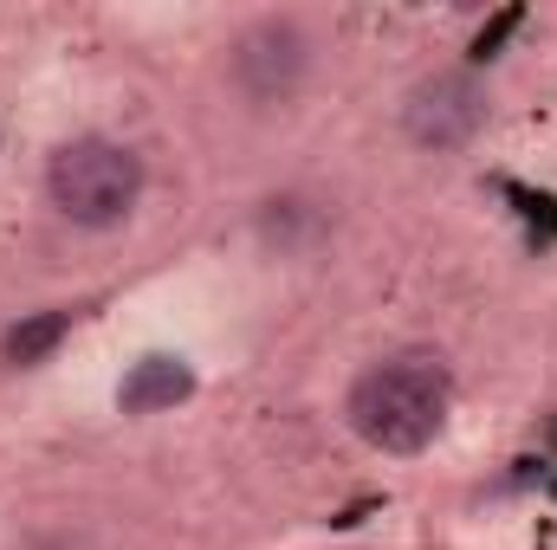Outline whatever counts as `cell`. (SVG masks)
<instances>
[{"mask_svg": "<svg viewBox=\"0 0 557 550\" xmlns=\"http://www.w3.org/2000/svg\"><path fill=\"white\" fill-rule=\"evenodd\" d=\"M486 124V91L467 78V72H434L421 78L403 104V130L421 149H467Z\"/></svg>", "mask_w": 557, "mask_h": 550, "instance_id": "3957f363", "label": "cell"}, {"mask_svg": "<svg viewBox=\"0 0 557 550\" xmlns=\"http://www.w3.org/2000/svg\"><path fill=\"white\" fill-rule=\"evenodd\" d=\"M46 195L65 221L78 227H111L137 208L143 195V162L137 149L111 137H72L65 149H52L46 162Z\"/></svg>", "mask_w": 557, "mask_h": 550, "instance_id": "7a4b0ae2", "label": "cell"}, {"mask_svg": "<svg viewBox=\"0 0 557 550\" xmlns=\"http://www.w3.org/2000/svg\"><path fill=\"white\" fill-rule=\"evenodd\" d=\"M188 396H195V370L182 357H143L137 370L117 383V409L124 414H162L175 402H188Z\"/></svg>", "mask_w": 557, "mask_h": 550, "instance_id": "5b68a950", "label": "cell"}, {"mask_svg": "<svg viewBox=\"0 0 557 550\" xmlns=\"http://www.w3.org/2000/svg\"><path fill=\"white\" fill-rule=\"evenodd\" d=\"M72 324H78V311H33V317H20V324L7 330L0 357H7L13 370H33V363H46V357L72 337Z\"/></svg>", "mask_w": 557, "mask_h": 550, "instance_id": "8992f818", "label": "cell"}, {"mask_svg": "<svg viewBox=\"0 0 557 550\" xmlns=\"http://www.w3.org/2000/svg\"><path fill=\"white\" fill-rule=\"evenodd\" d=\"M305 59H311V46H305V33L292 20H260V26H247L234 39V85L247 98L273 104L305 78Z\"/></svg>", "mask_w": 557, "mask_h": 550, "instance_id": "277c9868", "label": "cell"}, {"mask_svg": "<svg viewBox=\"0 0 557 550\" xmlns=\"http://www.w3.org/2000/svg\"><path fill=\"white\" fill-rule=\"evenodd\" d=\"M454 409V383L441 357H389L357 376L350 389V427L383 453H421Z\"/></svg>", "mask_w": 557, "mask_h": 550, "instance_id": "6da1fadb", "label": "cell"}]
</instances>
